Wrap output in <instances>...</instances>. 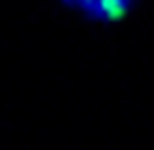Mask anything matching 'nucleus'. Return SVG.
Returning a JSON list of instances; mask_svg holds the SVG:
<instances>
[{"label": "nucleus", "mask_w": 154, "mask_h": 150, "mask_svg": "<svg viewBox=\"0 0 154 150\" xmlns=\"http://www.w3.org/2000/svg\"><path fill=\"white\" fill-rule=\"evenodd\" d=\"M67 4L77 6L83 12H89L103 20H119L128 12L132 0H65Z\"/></svg>", "instance_id": "obj_1"}]
</instances>
